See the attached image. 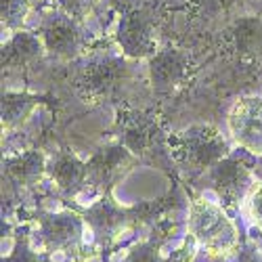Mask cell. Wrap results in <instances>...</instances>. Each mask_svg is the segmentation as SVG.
<instances>
[{
  "label": "cell",
  "mask_w": 262,
  "mask_h": 262,
  "mask_svg": "<svg viewBox=\"0 0 262 262\" xmlns=\"http://www.w3.org/2000/svg\"><path fill=\"white\" fill-rule=\"evenodd\" d=\"M229 49L235 57L244 61H254L262 57V19L248 15L237 19L229 28Z\"/></svg>",
  "instance_id": "cell-15"
},
{
  "label": "cell",
  "mask_w": 262,
  "mask_h": 262,
  "mask_svg": "<svg viewBox=\"0 0 262 262\" xmlns=\"http://www.w3.org/2000/svg\"><path fill=\"white\" fill-rule=\"evenodd\" d=\"M191 68V57L185 51L174 47H162L149 57V82L154 86V91L170 93L189 80Z\"/></svg>",
  "instance_id": "cell-8"
},
{
  "label": "cell",
  "mask_w": 262,
  "mask_h": 262,
  "mask_svg": "<svg viewBox=\"0 0 262 262\" xmlns=\"http://www.w3.org/2000/svg\"><path fill=\"white\" fill-rule=\"evenodd\" d=\"M172 158L185 170L208 172L229 156V141L212 124H193L168 139Z\"/></svg>",
  "instance_id": "cell-1"
},
{
  "label": "cell",
  "mask_w": 262,
  "mask_h": 262,
  "mask_svg": "<svg viewBox=\"0 0 262 262\" xmlns=\"http://www.w3.org/2000/svg\"><path fill=\"white\" fill-rule=\"evenodd\" d=\"M49 160L40 149H28L24 154L7 156L3 162V174L17 187H34L47 174Z\"/></svg>",
  "instance_id": "cell-13"
},
{
  "label": "cell",
  "mask_w": 262,
  "mask_h": 262,
  "mask_svg": "<svg viewBox=\"0 0 262 262\" xmlns=\"http://www.w3.org/2000/svg\"><path fill=\"white\" fill-rule=\"evenodd\" d=\"M86 231H89V225H86L84 216L76 212H45L36 218L38 246L47 254L76 252L84 244Z\"/></svg>",
  "instance_id": "cell-3"
},
{
  "label": "cell",
  "mask_w": 262,
  "mask_h": 262,
  "mask_svg": "<svg viewBox=\"0 0 262 262\" xmlns=\"http://www.w3.org/2000/svg\"><path fill=\"white\" fill-rule=\"evenodd\" d=\"M38 34L45 42L47 53L57 59H74L82 49V32L78 21L63 11L49 15Z\"/></svg>",
  "instance_id": "cell-10"
},
{
  "label": "cell",
  "mask_w": 262,
  "mask_h": 262,
  "mask_svg": "<svg viewBox=\"0 0 262 262\" xmlns=\"http://www.w3.org/2000/svg\"><path fill=\"white\" fill-rule=\"evenodd\" d=\"M3 262H53V260L49 258L47 252H38L26 239H21V242L15 244L13 252L7 258H3Z\"/></svg>",
  "instance_id": "cell-20"
},
{
  "label": "cell",
  "mask_w": 262,
  "mask_h": 262,
  "mask_svg": "<svg viewBox=\"0 0 262 262\" xmlns=\"http://www.w3.org/2000/svg\"><path fill=\"white\" fill-rule=\"evenodd\" d=\"M229 130L239 147L262 158V97L239 99L229 112Z\"/></svg>",
  "instance_id": "cell-7"
},
{
  "label": "cell",
  "mask_w": 262,
  "mask_h": 262,
  "mask_svg": "<svg viewBox=\"0 0 262 262\" xmlns=\"http://www.w3.org/2000/svg\"><path fill=\"white\" fill-rule=\"evenodd\" d=\"M45 53L47 49H45V42H42L40 34L17 30L3 45V70L13 72V70L30 68L36 61H40Z\"/></svg>",
  "instance_id": "cell-12"
},
{
  "label": "cell",
  "mask_w": 262,
  "mask_h": 262,
  "mask_svg": "<svg viewBox=\"0 0 262 262\" xmlns=\"http://www.w3.org/2000/svg\"><path fill=\"white\" fill-rule=\"evenodd\" d=\"M36 97L24 95V93H7L3 95V126L5 128H17L36 107Z\"/></svg>",
  "instance_id": "cell-17"
},
{
  "label": "cell",
  "mask_w": 262,
  "mask_h": 262,
  "mask_svg": "<svg viewBox=\"0 0 262 262\" xmlns=\"http://www.w3.org/2000/svg\"><path fill=\"white\" fill-rule=\"evenodd\" d=\"M260 256H262V248H260Z\"/></svg>",
  "instance_id": "cell-24"
},
{
  "label": "cell",
  "mask_w": 262,
  "mask_h": 262,
  "mask_svg": "<svg viewBox=\"0 0 262 262\" xmlns=\"http://www.w3.org/2000/svg\"><path fill=\"white\" fill-rule=\"evenodd\" d=\"M160 139V126L151 116H133L128 118L124 128H122V145L133 154L135 158H145L149 156L154 147H158Z\"/></svg>",
  "instance_id": "cell-16"
},
{
  "label": "cell",
  "mask_w": 262,
  "mask_h": 262,
  "mask_svg": "<svg viewBox=\"0 0 262 262\" xmlns=\"http://www.w3.org/2000/svg\"><path fill=\"white\" fill-rule=\"evenodd\" d=\"M187 229L193 242L206 252L229 254L239 248V233L229 214L204 198L191 200Z\"/></svg>",
  "instance_id": "cell-2"
},
{
  "label": "cell",
  "mask_w": 262,
  "mask_h": 262,
  "mask_svg": "<svg viewBox=\"0 0 262 262\" xmlns=\"http://www.w3.org/2000/svg\"><path fill=\"white\" fill-rule=\"evenodd\" d=\"M57 5H59V11L68 13L78 21L91 13V9L97 5V0H57Z\"/></svg>",
  "instance_id": "cell-22"
},
{
  "label": "cell",
  "mask_w": 262,
  "mask_h": 262,
  "mask_svg": "<svg viewBox=\"0 0 262 262\" xmlns=\"http://www.w3.org/2000/svg\"><path fill=\"white\" fill-rule=\"evenodd\" d=\"M82 216H84L86 225H89L91 233L95 235V239L103 248L114 244L122 235V231L128 227V223L133 221L130 212L122 210L109 195H105L97 204H93Z\"/></svg>",
  "instance_id": "cell-11"
},
{
  "label": "cell",
  "mask_w": 262,
  "mask_h": 262,
  "mask_svg": "<svg viewBox=\"0 0 262 262\" xmlns=\"http://www.w3.org/2000/svg\"><path fill=\"white\" fill-rule=\"evenodd\" d=\"M32 7V0H3L0 15H3V32H17L26 21Z\"/></svg>",
  "instance_id": "cell-18"
},
{
  "label": "cell",
  "mask_w": 262,
  "mask_h": 262,
  "mask_svg": "<svg viewBox=\"0 0 262 262\" xmlns=\"http://www.w3.org/2000/svg\"><path fill=\"white\" fill-rule=\"evenodd\" d=\"M116 42L128 59H149L156 49V24L143 9L128 11L118 24Z\"/></svg>",
  "instance_id": "cell-6"
},
{
  "label": "cell",
  "mask_w": 262,
  "mask_h": 262,
  "mask_svg": "<svg viewBox=\"0 0 262 262\" xmlns=\"http://www.w3.org/2000/svg\"><path fill=\"white\" fill-rule=\"evenodd\" d=\"M235 262H262L260 250L254 248V246H244L242 252L237 254V260Z\"/></svg>",
  "instance_id": "cell-23"
},
{
  "label": "cell",
  "mask_w": 262,
  "mask_h": 262,
  "mask_svg": "<svg viewBox=\"0 0 262 262\" xmlns=\"http://www.w3.org/2000/svg\"><path fill=\"white\" fill-rule=\"evenodd\" d=\"M47 174L63 195H76L86 187V162L72 151L57 154L49 162Z\"/></svg>",
  "instance_id": "cell-14"
},
{
  "label": "cell",
  "mask_w": 262,
  "mask_h": 262,
  "mask_svg": "<svg viewBox=\"0 0 262 262\" xmlns=\"http://www.w3.org/2000/svg\"><path fill=\"white\" fill-rule=\"evenodd\" d=\"M135 164V156L122 145H105L86 162V187L105 191Z\"/></svg>",
  "instance_id": "cell-9"
},
{
  "label": "cell",
  "mask_w": 262,
  "mask_h": 262,
  "mask_svg": "<svg viewBox=\"0 0 262 262\" xmlns=\"http://www.w3.org/2000/svg\"><path fill=\"white\" fill-rule=\"evenodd\" d=\"M120 262H166V258L162 256V244L158 239H145L126 250Z\"/></svg>",
  "instance_id": "cell-19"
},
{
  "label": "cell",
  "mask_w": 262,
  "mask_h": 262,
  "mask_svg": "<svg viewBox=\"0 0 262 262\" xmlns=\"http://www.w3.org/2000/svg\"><path fill=\"white\" fill-rule=\"evenodd\" d=\"M128 76V65L122 57H95L84 65L78 76L76 91L86 103H101L112 99Z\"/></svg>",
  "instance_id": "cell-4"
},
{
  "label": "cell",
  "mask_w": 262,
  "mask_h": 262,
  "mask_svg": "<svg viewBox=\"0 0 262 262\" xmlns=\"http://www.w3.org/2000/svg\"><path fill=\"white\" fill-rule=\"evenodd\" d=\"M246 208H248V216L250 221L262 229V181L254 183L248 200H246Z\"/></svg>",
  "instance_id": "cell-21"
},
{
  "label": "cell",
  "mask_w": 262,
  "mask_h": 262,
  "mask_svg": "<svg viewBox=\"0 0 262 262\" xmlns=\"http://www.w3.org/2000/svg\"><path fill=\"white\" fill-rule=\"evenodd\" d=\"M208 181L225 208H237L242 202H246L256 183L252 170L242 160L231 156L208 170Z\"/></svg>",
  "instance_id": "cell-5"
}]
</instances>
